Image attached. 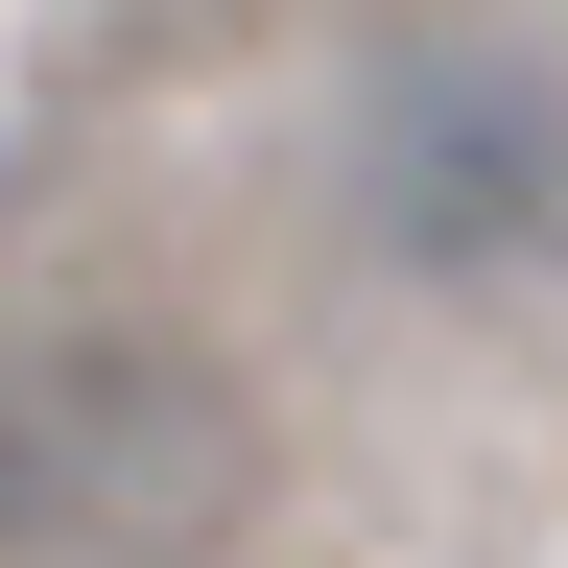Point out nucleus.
Masks as SVG:
<instances>
[{"label":"nucleus","mask_w":568,"mask_h":568,"mask_svg":"<svg viewBox=\"0 0 568 568\" xmlns=\"http://www.w3.org/2000/svg\"><path fill=\"white\" fill-rule=\"evenodd\" d=\"M379 237H403L426 284L545 261V237H568V95L497 71V48H426L403 95H379Z\"/></svg>","instance_id":"nucleus-1"}]
</instances>
